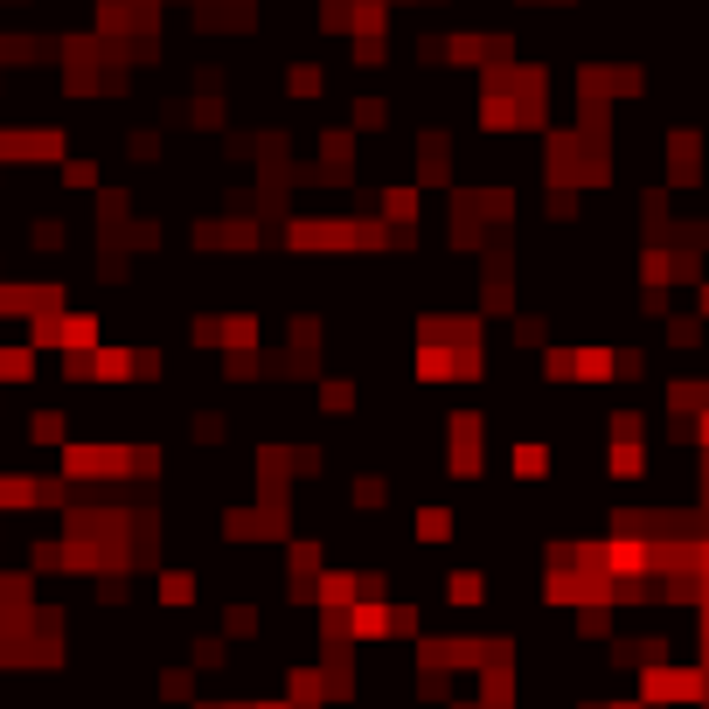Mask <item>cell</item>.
Instances as JSON below:
<instances>
[{"mask_svg": "<svg viewBox=\"0 0 709 709\" xmlns=\"http://www.w3.org/2000/svg\"><path fill=\"white\" fill-rule=\"evenodd\" d=\"M285 84H292V91H299V98H313V91H320V70H313V63H299V70H292V77H285Z\"/></svg>", "mask_w": 709, "mask_h": 709, "instance_id": "obj_1", "label": "cell"}]
</instances>
